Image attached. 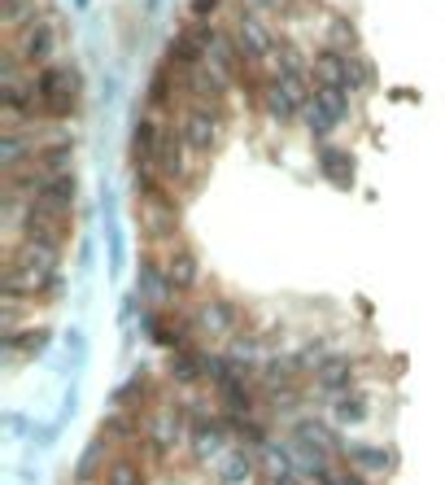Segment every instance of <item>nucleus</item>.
Instances as JSON below:
<instances>
[{
  "mask_svg": "<svg viewBox=\"0 0 445 485\" xmlns=\"http://www.w3.org/2000/svg\"><path fill=\"white\" fill-rule=\"evenodd\" d=\"M288 438H293V442H302V446H310V450H324V455H332V459L345 450V442L336 438V428L327 425V420H319V416H297Z\"/></svg>",
  "mask_w": 445,
  "mask_h": 485,
  "instance_id": "423d86ee",
  "label": "nucleus"
},
{
  "mask_svg": "<svg viewBox=\"0 0 445 485\" xmlns=\"http://www.w3.org/2000/svg\"><path fill=\"white\" fill-rule=\"evenodd\" d=\"M232 450V425L222 416H197L192 428H188V455L197 464H219L222 455Z\"/></svg>",
  "mask_w": 445,
  "mask_h": 485,
  "instance_id": "7ed1b4c3",
  "label": "nucleus"
},
{
  "mask_svg": "<svg viewBox=\"0 0 445 485\" xmlns=\"http://www.w3.org/2000/svg\"><path fill=\"white\" fill-rule=\"evenodd\" d=\"M101 485H149V472L136 455H114L101 472Z\"/></svg>",
  "mask_w": 445,
  "mask_h": 485,
  "instance_id": "9b49d317",
  "label": "nucleus"
},
{
  "mask_svg": "<svg viewBox=\"0 0 445 485\" xmlns=\"http://www.w3.org/2000/svg\"><path fill=\"white\" fill-rule=\"evenodd\" d=\"M105 442H109V438H97V442L83 450V459H79V481H92L97 472H105V464H109V459H105Z\"/></svg>",
  "mask_w": 445,
  "mask_h": 485,
  "instance_id": "f8f14e48",
  "label": "nucleus"
},
{
  "mask_svg": "<svg viewBox=\"0 0 445 485\" xmlns=\"http://www.w3.org/2000/svg\"><path fill=\"white\" fill-rule=\"evenodd\" d=\"M345 485H367L363 472H354V468H345Z\"/></svg>",
  "mask_w": 445,
  "mask_h": 485,
  "instance_id": "f3484780",
  "label": "nucleus"
},
{
  "mask_svg": "<svg viewBox=\"0 0 445 485\" xmlns=\"http://www.w3.org/2000/svg\"><path fill=\"white\" fill-rule=\"evenodd\" d=\"M371 411H376V403H371V394H367L363 385H354V389H345L341 398H332V420H336L341 428L367 425Z\"/></svg>",
  "mask_w": 445,
  "mask_h": 485,
  "instance_id": "1a4fd4ad",
  "label": "nucleus"
},
{
  "mask_svg": "<svg viewBox=\"0 0 445 485\" xmlns=\"http://www.w3.org/2000/svg\"><path fill=\"white\" fill-rule=\"evenodd\" d=\"M310 485H345V468H332V472H324L319 481H310Z\"/></svg>",
  "mask_w": 445,
  "mask_h": 485,
  "instance_id": "dca6fc26",
  "label": "nucleus"
},
{
  "mask_svg": "<svg viewBox=\"0 0 445 485\" xmlns=\"http://www.w3.org/2000/svg\"><path fill=\"white\" fill-rule=\"evenodd\" d=\"M166 376L175 385H197L205 381V367H202V350L192 345V350H171V359H166Z\"/></svg>",
  "mask_w": 445,
  "mask_h": 485,
  "instance_id": "9d476101",
  "label": "nucleus"
},
{
  "mask_svg": "<svg viewBox=\"0 0 445 485\" xmlns=\"http://www.w3.org/2000/svg\"><path fill=\"white\" fill-rule=\"evenodd\" d=\"M192 323H197V332L210 337V342H232V337H241L244 315L232 298H205V302L192 306Z\"/></svg>",
  "mask_w": 445,
  "mask_h": 485,
  "instance_id": "f03ea898",
  "label": "nucleus"
},
{
  "mask_svg": "<svg viewBox=\"0 0 445 485\" xmlns=\"http://www.w3.org/2000/svg\"><path fill=\"white\" fill-rule=\"evenodd\" d=\"M188 428H192V420L183 416L180 406H158L149 420H144V442H149V450H153V459H171L180 446H188Z\"/></svg>",
  "mask_w": 445,
  "mask_h": 485,
  "instance_id": "f257e3e1",
  "label": "nucleus"
},
{
  "mask_svg": "<svg viewBox=\"0 0 445 485\" xmlns=\"http://www.w3.org/2000/svg\"><path fill=\"white\" fill-rule=\"evenodd\" d=\"M266 485H310L302 468H288V472H275V477H266Z\"/></svg>",
  "mask_w": 445,
  "mask_h": 485,
  "instance_id": "2eb2a0df",
  "label": "nucleus"
},
{
  "mask_svg": "<svg viewBox=\"0 0 445 485\" xmlns=\"http://www.w3.org/2000/svg\"><path fill=\"white\" fill-rule=\"evenodd\" d=\"M144 398H149V381H127L119 389V406H136V403H144Z\"/></svg>",
  "mask_w": 445,
  "mask_h": 485,
  "instance_id": "4468645a",
  "label": "nucleus"
},
{
  "mask_svg": "<svg viewBox=\"0 0 445 485\" xmlns=\"http://www.w3.org/2000/svg\"><path fill=\"white\" fill-rule=\"evenodd\" d=\"M162 267H166V280H171V293H175V298L192 293V289L202 284V263H197V254H192L188 245H180V241L166 245Z\"/></svg>",
  "mask_w": 445,
  "mask_h": 485,
  "instance_id": "39448f33",
  "label": "nucleus"
},
{
  "mask_svg": "<svg viewBox=\"0 0 445 485\" xmlns=\"http://www.w3.org/2000/svg\"><path fill=\"white\" fill-rule=\"evenodd\" d=\"M345 468H354V472H363V477H380L393 468V450L388 446H376V442H345L341 450Z\"/></svg>",
  "mask_w": 445,
  "mask_h": 485,
  "instance_id": "0eeeda50",
  "label": "nucleus"
},
{
  "mask_svg": "<svg viewBox=\"0 0 445 485\" xmlns=\"http://www.w3.org/2000/svg\"><path fill=\"white\" fill-rule=\"evenodd\" d=\"M258 468H263V464H258V450H249V446H232L219 464H214V481H219V485H249Z\"/></svg>",
  "mask_w": 445,
  "mask_h": 485,
  "instance_id": "6e6552de",
  "label": "nucleus"
},
{
  "mask_svg": "<svg viewBox=\"0 0 445 485\" xmlns=\"http://www.w3.org/2000/svg\"><path fill=\"white\" fill-rule=\"evenodd\" d=\"M310 381H315V389H319V398L332 403V398H341L345 389L358 385V364H354V354H336V350H332Z\"/></svg>",
  "mask_w": 445,
  "mask_h": 485,
  "instance_id": "20e7f679",
  "label": "nucleus"
},
{
  "mask_svg": "<svg viewBox=\"0 0 445 485\" xmlns=\"http://www.w3.org/2000/svg\"><path fill=\"white\" fill-rule=\"evenodd\" d=\"M79 485H92V481H79Z\"/></svg>",
  "mask_w": 445,
  "mask_h": 485,
  "instance_id": "a211bd4d",
  "label": "nucleus"
},
{
  "mask_svg": "<svg viewBox=\"0 0 445 485\" xmlns=\"http://www.w3.org/2000/svg\"><path fill=\"white\" fill-rule=\"evenodd\" d=\"M136 425H140V420H131V416L114 411L101 428H105V438H109V442H127V438H136Z\"/></svg>",
  "mask_w": 445,
  "mask_h": 485,
  "instance_id": "ddd939ff",
  "label": "nucleus"
}]
</instances>
